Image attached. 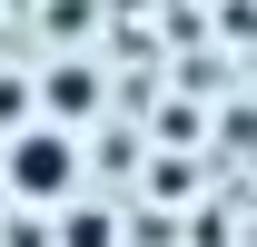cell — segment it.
Segmentation results:
<instances>
[{"label":"cell","instance_id":"obj_1","mask_svg":"<svg viewBox=\"0 0 257 247\" xmlns=\"http://www.w3.org/2000/svg\"><path fill=\"white\" fill-rule=\"evenodd\" d=\"M0 178H10V198H69L79 188V139H69V119H20L10 129V149H0Z\"/></svg>","mask_w":257,"mask_h":247},{"label":"cell","instance_id":"obj_2","mask_svg":"<svg viewBox=\"0 0 257 247\" xmlns=\"http://www.w3.org/2000/svg\"><path fill=\"white\" fill-rule=\"evenodd\" d=\"M89 99H99V79H89L79 60H69V69H50V109H60V119H79Z\"/></svg>","mask_w":257,"mask_h":247},{"label":"cell","instance_id":"obj_3","mask_svg":"<svg viewBox=\"0 0 257 247\" xmlns=\"http://www.w3.org/2000/svg\"><path fill=\"white\" fill-rule=\"evenodd\" d=\"M60 247H119V227H109V217H99V208H79V217H69V227H60Z\"/></svg>","mask_w":257,"mask_h":247},{"label":"cell","instance_id":"obj_4","mask_svg":"<svg viewBox=\"0 0 257 247\" xmlns=\"http://www.w3.org/2000/svg\"><path fill=\"white\" fill-rule=\"evenodd\" d=\"M0 119H30V79H0Z\"/></svg>","mask_w":257,"mask_h":247}]
</instances>
